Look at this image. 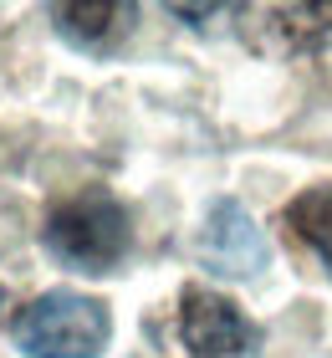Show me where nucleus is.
Segmentation results:
<instances>
[{"label": "nucleus", "mask_w": 332, "mask_h": 358, "mask_svg": "<svg viewBox=\"0 0 332 358\" xmlns=\"http://www.w3.org/2000/svg\"><path fill=\"white\" fill-rule=\"evenodd\" d=\"M41 246L57 266L103 276L118 271L123 256L133 251V215L118 194L108 189H82L72 200H62L41 225Z\"/></svg>", "instance_id": "obj_1"}, {"label": "nucleus", "mask_w": 332, "mask_h": 358, "mask_svg": "<svg viewBox=\"0 0 332 358\" xmlns=\"http://www.w3.org/2000/svg\"><path fill=\"white\" fill-rule=\"evenodd\" d=\"M10 338L21 358H103L113 343V307L57 287L15 313Z\"/></svg>", "instance_id": "obj_2"}, {"label": "nucleus", "mask_w": 332, "mask_h": 358, "mask_svg": "<svg viewBox=\"0 0 332 358\" xmlns=\"http://www.w3.org/2000/svg\"><path fill=\"white\" fill-rule=\"evenodd\" d=\"M179 343L189 358H261L266 338L240 302L220 297L215 287L179 292Z\"/></svg>", "instance_id": "obj_3"}, {"label": "nucleus", "mask_w": 332, "mask_h": 358, "mask_svg": "<svg viewBox=\"0 0 332 358\" xmlns=\"http://www.w3.org/2000/svg\"><path fill=\"white\" fill-rule=\"evenodd\" d=\"M194 256H199L205 271L230 276V282H256V276L271 266L266 231L256 225V215L236 200V194L210 200L205 225H199V236H194Z\"/></svg>", "instance_id": "obj_4"}, {"label": "nucleus", "mask_w": 332, "mask_h": 358, "mask_svg": "<svg viewBox=\"0 0 332 358\" xmlns=\"http://www.w3.org/2000/svg\"><path fill=\"white\" fill-rule=\"evenodd\" d=\"M245 41L266 57H312L332 46V6H251Z\"/></svg>", "instance_id": "obj_5"}, {"label": "nucleus", "mask_w": 332, "mask_h": 358, "mask_svg": "<svg viewBox=\"0 0 332 358\" xmlns=\"http://www.w3.org/2000/svg\"><path fill=\"white\" fill-rule=\"evenodd\" d=\"M52 31L82 57H113L138 31V6H52Z\"/></svg>", "instance_id": "obj_6"}, {"label": "nucleus", "mask_w": 332, "mask_h": 358, "mask_svg": "<svg viewBox=\"0 0 332 358\" xmlns=\"http://www.w3.org/2000/svg\"><path fill=\"white\" fill-rule=\"evenodd\" d=\"M287 231L322 262V271L332 276V185H312L302 194L287 200Z\"/></svg>", "instance_id": "obj_7"}, {"label": "nucleus", "mask_w": 332, "mask_h": 358, "mask_svg": "<svg viewBox=\"0 0 332 358\" xmlns=\"http://www.w3.org/2000/svg\"><path fill=\"white\" fill-rule=\"evenodd\" d=\"M0 322H6V287H0Z\"/></svg>", "instance_id": "obj_8"}]
</instances>
